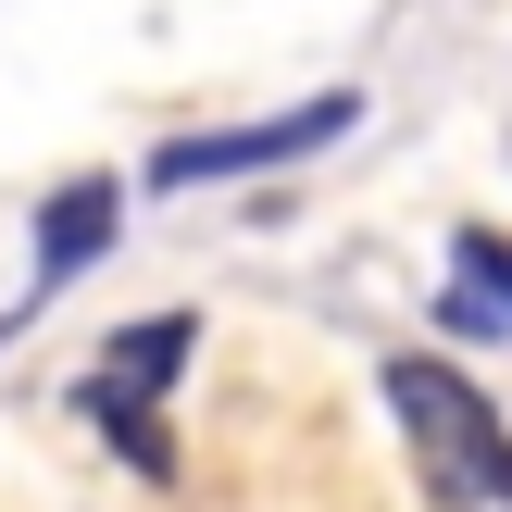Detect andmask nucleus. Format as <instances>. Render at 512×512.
I'll return each instance as SVG.
<instances>
[{
	"label": "nucleus",
	"mask_w": 512,
	"mask_h": 512,
	"mask_svg": "<svg viewBox=\"0 0 512 512\" xmlns=\"http://www.w3.org/2000/svg\"><path fill=\"white\" fill-rule=\"evenodd\" d=\"M188 350H200V325L188 313H138V325H113V338H100V363H88V425L100 438L125 450V463L138 475H175V450H163V400H175V375H188Z\"/></svg>",
	"instance_id": "f03ea898"
},
{
	"label": "nucleus",
	"mask_w": 512,
	"mask_h": 512,
	"mask_svg": "<svg viewBox=\"0 0 512 512\" xmlns=\"http://www.w3.org/2000/svg\"><path fill=\"white\" fill-rule=\"evenodd\" d=\"M350 113H363V100L325 88V100H300V113H250V125H213V138H163V150H150V188H225V175H275V163H300V150L350 138Z\"/></svg>",
	"instance_id": "7ed1b4c3"
},
{
	"label": "nucleus",
	"mask_w": 512,
	"mask_h": 512,
	"mask_svg": "<svg viewBox=\"0 0 512 512\" xmlns=\"http://www.w3.org/2000/svg\"><path fill=\"white\" fill-rule=\"evenodd\" d=\"M113 175H75V188H50L38 200V288H63V275H88L100 250H113Z\"/></svg>",
	"instance_id": "39448f33"
},
{
	"label": "nucleus",
	"mask_w": 512,
	"mask_h": 512,
	"mask_svg": "<svg viewBox=\"0 0 512 512\" xmlns=\"http://www.w3.org/2000/svg\"><path fill=\"white\" fill-rule=\"evenodd\" d=\"M388 413H400V438H413V475L438 500H500V413H488V388L475 375H450V363H388Z\"/></svg>",
	"instance_id": "f257e3e1"
},
{
	"label": "nucleus",
	"mask_w": 512,
	"mask_h": 512,
	"mask_svg": "<svg viewBox=\"0 0 512 512\" xmlns=\"http://www.w3.org/2000/svg\"><path fill=\"white\" fill-rule=\"evenodd\" d=\"M500 500H512V450H500Z\"/></svg>",
	"instance_id": "423d86ee"
},
{
	"label": "nucleus",
	"mask_w": 512,
	"mask_h": 512,
	"mask_svg": "<svg viewBox=\"0 0 512 512\" xmlns=\"http://www.w3.org/2000/svg\"><path fill=\"white\" fill-rule=\"evenodd\" d=\"M438 325L450 338H512V238L500 225H463V250H450V288H438Z\"/></svg>",
	"instance_id": "20e7f679"
}]
</instances>
